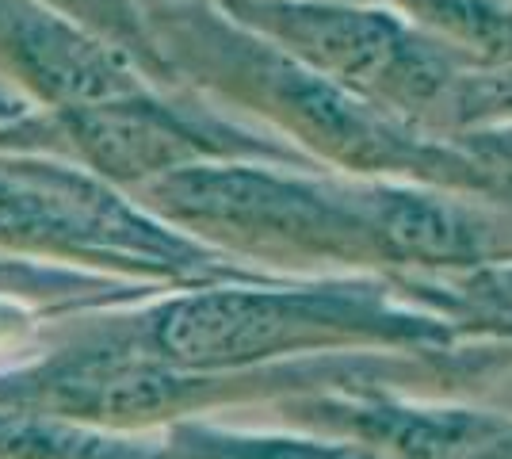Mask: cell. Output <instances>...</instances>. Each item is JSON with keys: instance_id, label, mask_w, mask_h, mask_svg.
I'll list each match as a JSON object with an SVG mask.
<instances>
[{"instance_id": "obj_1", "label": "cell", "mask_w": 512, "mask_h": 459, "mask_svg": "<svg viewBox=\"0 0 512 459\" xmlns=\"http://www.w3.org/2000/svg\"><path fill=\"white\" fill-rule=\"evenodd\" d=\"M390 238L402 241L413 253H436V257H451L463 249L459 226L451 222L448 211L428 203H402L398 215L390 219Z\"/></svg>"}, {"instance_id": "obj_3", "label": "cell", "mask_w": 512, "mask_h": 459, "mask_svg": "<svg viewBox=\"0 0 512 459\" xmlns=\"http://www.w3.org/2000/svg\"><path fill=\"white\" fill-rule=\"evenodd\" d=\"M509 295H512V291H509Z\"/></svg>"}, {"instance_id": "obj_2", "label": "cell", "mask_w": 512, "mask_h": 459, "mask_svg": "<svg viewBox=\"0 0 512 459\" xmlns=\"http://www.w3.org/2000/svg\"><path fill=\"white\" fill-rule=\"evenodd\" d=\"M69 4H77V8H107V12H111V8H115V4H119V0H69Z\"/></svg>"}]
</instances>
